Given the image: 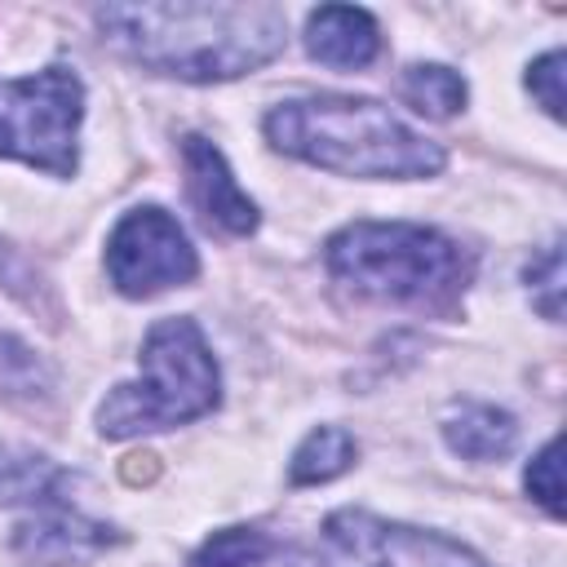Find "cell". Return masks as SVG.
I'll use <instances>...</instances> for the list:
<instances>
[{
    "instance_id": "cell-18",
    "label": "cell",
    "mask_w": 567,
    "mask_h": 567,
    "mask_svg": "<svg viewBox=\"0 0 567 567\" xmlns=\"http://www.w3.org/2000/svg\"><path fill=\"white\" fill-rule=\"evenodd\" d=\"M558 439H549L532 461H527V474H523V487L527 496L549 514V518H563V474H558Z\"/></svg>"
},
{
    "instance_id": "cell-6",
    "label": "cell",
    "mask_w": 567,
    "mask_h": 567,
    "mask_svg": "<svg viewBox=\"0 0 567 567\" xmlns=\"http://www.w3.org/2000/svg\"><path fill=\"white\" fill-rule=\"evenodd\" d=\"M106 275L124 297H155L164 288L190 284L199 275V257L168 208L142 204L115 221L106 239Z\"/></svg>"
},
{
    "instance_id": "cell-9",
    "label": "cell",
    "mask_w": 567,
    "mask_h": 567,
    "mask_svg": "<svg viewBox=\"0 0 567 567\" xmlns=\"http://www.w3.org/2000/svg\"><path fill=\"white\" fill-rule=\"evenodd\" d=\"M111 532L115 527H106L97 518H84L66 501H53V505H40V514L18 527V554L27 563H40V567H71V563L93 558L111 540H120Z\"/></svg>"
},
{
    "instance_id": "cell-4",
    "label": "cell",
    "mask_w": 567,
    "mask_h": 567,
    "mask_svg": "<svg viewBox=\"0 0 567 567\" xmlns=\"http://www.w3.org/2000/svg\"><path fill=\"white\" fill-rule=\"evenodd\" d=\"M221 399L217 359L195 319H159L142 341V377L115 385L97 408L102 439H133L186 425Z\"/></svg>"
},
{
    "instance_id": "cell-2",
    "label": "cell",
    "mask_w": 567,
    "mask_h": 567,
    "mask_svg": "<svg viewBox=\"0 0 567 567\" xmlns=\"http://www.w3.org/2000/svg\"><path fill=\"white\" fill-rule=\"evenodd\" d=\"M261 128L275 151L341 177L416 182V177H434L447 164V151L434 137L408 128L390 106L372 97H346V93L288 97L266 111Z\"/></svg>"
},
{
    "instance_id": "cell-16",
    "label": "cell",
    "mask_w": 567,
    "mask_h": 567,
    "mask_svg": "<svg viewBox=\"0 0 567 567\" xmlns=\"http://www.w3.org/2000/svg\"><path fill=\"white\" fill-rule=\"evenodd\" d=\"M53 390V372L13 337H0V394L4 399H44Z\"/></svg>"
},
{
    "instance_id": "cell-5",
    "label": "cell",
    "mask_w": 567,
    "mask_h": 567,
    "mask_svg": "<svg viewBox=\"0 0 567 567\" xmlns=\"http://www.w3.org/2000/svg\"><path fill=\"white\" fill-rule=\"evenodd\" d=\"M84 84L75 66H44L35 75L0 80V155L22 159L49 177H75L80 168Z\"/></svg>"
},
{
    "instance_id": "cell-10",
    "label": "cell",
    "mask_w": 567,
    "mask_h": 567,
    "mask_svg": "<svg viewBox=\"0 0 567 567\" xmlns=\"http://www.w3.org/2000/svg\"><path fill=\"white\" fill-rule=\"evenodd\" d=\"M306 53L337 71H359L381 53V27L359 4H319L306 18Z\"/></svg>"
},
{
    "instance_id": "cell-7",
    "label": "cell",
    "mask_w": 567,
    "mask_h": 567,
    "mask_svg": "<svg viewBox=\"0 0 567 567\" xmlns=\"http://www.w3.org/2000/svg\"><path fill=\"white\" fill-rule=\"evenodd\" d=\"M323 549L332 567H487L452 536L385 523L368 509H337L323 523Z\"/></svg>"
},
{
    "instance_id": "cell-15",
    "label": "cell",
    "mask_w": 567,
    "mask_h": 567,
    "mask_svg": "<svg viewBox=\"0 0 567 567\" xmlns=\"http://www.w3.org/2000/svg\"><path fill=\"white\" fill-rule=\"evenodd\" d=\"M470 89L461 80V71L443 66V62H416L403 71V102L430 120H447L465 106Z\"/></svg>"
},
{
    "instance_id": "cell-11",
    "label": "cell",
    "mask_w": 567,
    "mask_h": 567,
    "mask_svg": "<svg viewBox=\"0 0 567 567\" xmlns=\"http://www.w3.org/2000/svg\"><path fill=\"white\" fill-rule=\"evenodd\" d=\"M190 567H319V558L261 527H221L195 549Z\"/></svg>"
},
{
    "instance_id": "cell-17",
    "label": "cell",
    "mask_w": 567,
    "mask_h": 567,
    "mask_svg": "<svg viewBox=\"0 0 567 567\" xmlns=\"http://www.w3.org/2000/svg\"><path fill=\"white\" fill-rule=\"evenodd\" d=\"M527 292L545 319H563V239H554L549 248H540V257H532Z\"/></svg>"
},
{
    "instance_id": "cell-19",
    "label": "cell",
    "mask_w": 567,
    "mask_h": 567,
    "mask_svg": "<svg viewBox=\"0 0 567 567\" xmlns=\"http://www.w3.org/2000/svg\"><path fill=\"white\" fill-rule=\"evenodd\" d=\"M563 49H549L540 53L532 66H527V93L545 106V115L563 120Z\"/></svg>"
},
{
    "instance_id": "cell-12",
    "label": "cell",
    "mask_w": 567,
    "mask_h": 567,
    "mask_svg": "<svg viewBox=\"0 0 567 567\" xmlns=\"http://www.w3.org/2000/svg\"><path fill=\"white\" fill-rule=\"evenodd\" d=\"M443 439L465 461H501V456H509V447L518 439V425L505 408L465 399L443 416Z\"/></svg>"
},
{
    "instance_id": "cell-13",
    "label": "cell",
    "mask_w": 567,
    "mask_h": 567,
    "mask_svg": "<svg viewBox=\"0 0 567 567\" xmlns=\"http://www.w3.org/2000/svg\"><path fill=\"white\" fill-rule=\"evenodd\" d=\"M62 487H66V474L31 452V447H13V443H0V505H53L62 501Z\"/></svg>"
},
{
    "instance_id": "cell-1",
    "label": "cell",
    "mask_w": 567,
    "mask_h": 567,
    "mask_svg": "<svg viewBox=\"0 0 567 567\" xmlns=\"http://www.w3.org/2000/svg\"><path fill=\"white\" fill-rule=\"evenodd\" d=\"M97 27L137 66L190 84L239 80L288 44V13L270 0L102 4Z\"/></svg>"
},
{
    "instance_id": "cell-14",
    "label": "cell",
    "mask_w": 567,
    "mask_h": 567,
    "mask_svg": "<svg viewBox=\"0 0 567 567\" xmlns=\"http://www.w3.org/2000/svg\"><path fill=\"white\" fill-rule=\"evenodd\" d=\"M359 456V443L350 430L341 425H319L301 439V447L292 452V465H288V483L297 487H315V483H332L337 474H346Z\"/></svg>"
},
{
    "instance_id": "cell-3",
    "label": "cell",
    "mask_w": 567,
    "mask_h": 567,
    "mask_svg": "<svg viewBox=\"0 0 567 567\" xmlns=\"http://www.w3.org/2000/svg\"><path fill=\"white\" fill-rule=\"evenodd\" d=\"M323 261L350 292L416 310H452L474 279V257L421 221H350L323 244Z\"/></svg>"
},
{
    "instance_id": "cell-8",
    "label": "cell",
    "mask_w": 567,
    "mask_h": 567,
    "mask_svg": "<svg viewBox=\"0 0 567 567\" xmlns=\"http://www.w3.org/2000/svg\"><path fill=\"white\" fill-rule=\"evenodd\" d=\"M182 168H186V195L204 213L208 226H221L230 235H252L257 230V204L244 195L226 155L208 137H199V133L182 137Z\"/></svg>"
}]
</instances>
